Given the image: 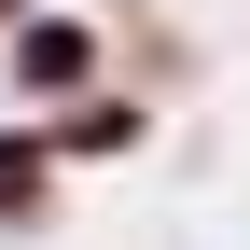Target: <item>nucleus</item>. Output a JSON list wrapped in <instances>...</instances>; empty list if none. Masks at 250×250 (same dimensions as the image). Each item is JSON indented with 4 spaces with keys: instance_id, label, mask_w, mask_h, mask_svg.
Masks as SVG:
<instances>
[{
    "instance_id": "4",
    "label": "nucleus",
    "mask_w": 250,
    "mask_h": 250,
    "mask_svg": "<svg viewBox=\"0 0 250 250\" xmlns=\"http://www.w3.org/2000/svg\"><path fill=\"white\" fill-rule=\"evenodd\" d=\"M14 14H42V0H0V28H14Z\"/></svg>"
},
{
    "instance_id": "2",
    "label": "nucleus",
    "mask_w": 250,
    "mask_h": 250,
    "mask_svg": "<svg viewBox=\"0 0 250 250\" xmlns=\"http://www.w3.org/2000/svg\"><path fill=\"white\" fill-rule=\"evenodd\" d=\"M56 139V167H125V153H153V83H98V98H70V111H28Z\"/></svg>"
},
{
    "instance_id": "1",
    "label": "nucleus",
    "mask_w": 250,
    "mask_h": 250,
    "mask_svg": "<svg viewBox=\"0 0 250 250\" xmlns=\"http://www.w3.org/2000/svg\"><path fill=\"white\" fill-rule=\"evenodd\" d=\"M98 83H111V28L98 14L42 0V14L0 28V98H14V111H70V98H98Z\"/></svg>"
},
{
    "instance_id": "3",
    "label": "nucleus",
    "mask_w": 250,
    "mask_h": 250,
    "mask_svg": "<svg viewBox=\"0 0 250 250\" xmlns=\"http://www.w3.org/2000/svg\"><path fill=\"white\" fill-rule=\"evenodd\" d=\"M56 195H70V167H56V139L28 111H0V236H42Z\"/></svg>"
}]
</instances>
